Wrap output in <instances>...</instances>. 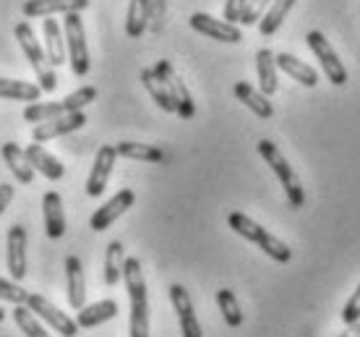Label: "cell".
Here are the masks:
<instances>
[{
    "label": "cell",
    "mask_w": 360,
    "mask_h": 337,
    "mask_svg": "<svg viewBox=\"0 0 360 337\" xmlns=\"http://www.w3.org/2000/svg\"><path fill=\"white\" fill-rule=\"evenodd\" d=\"M123 280L131 298V322H128L131 337H146L149 335V295H146L144 269L136 256L123 262Z\"/></svg>",
    "instance_id": "6da1fadb"
},
{
    "label": "cell",
    "mask_w": 360,
    "mask_h": 337,
    "mask_svg": "<svg viewBox=\"0 0 360 337\" xmlns=\"http://www.w3.org/2000/svg\"><path fill=\"white\" fill-rule=\"evenodd\" d=\"M227 225H230L238 236H243L245 241L256 243L264 254L271 256V259L279 262V265H288L290 259H292V248H290L285 241H279L277 236H271L269 230H264L259 222H253V220L248 217V215H243V212H233V215L227 217Z\"/></svg>",
    "instance_id": "7a4b0ae2"
},
{
    "label": "cell",
    "mask_w": 360,
    "mask_h": 337,
    "mask_svg": "<svg viewBox=\"0 0 360 337\" xmlns=\"http://www.w3.org/2000/svg\"><path fill=\"white\" fill-rule=\"evenodd\" d=\"M13 34H16L18 45H21V50H24V55H27V61L32 63V68H34L42 91H55V89H58V73H55V65L50 63L45 47L39 45L34 29L29 27L27 21H18L16 29H13Z\"/></svg>",
    "instance_id": "3957f363"
},
{
    "label": "cell",
    "mask_w": 360,
    "mask_h": 337,
    "mask_svg": "<svg viewBox=\"0 0 360 337\" xmlns=\"http://www.w3.org/2000/svg\"><path fill=\"white\" fill-rule=\"evenodd\" d=\"M259 155L266 160V165L271 167V173L279 178L282 189H285V196H288V201H290V207H292V210H300V207L306 204V191H303L300 178H297V173L292 170V165L285 160V155L279 152L277 144L269 141V139H262V141H259Z\"/></svg>",
    "instance_id": "277c9868"
},
{
    "label": "cell",
    "mask_w": 360,
    "mask_h": 337,
    "mask_svg": "<svg viewBox=\"0 0 360 337\" xmlns=\"http://www.w3.org/2000/svg\"><path fill=\"white\" fill-rule=\"evenodd\" d=\"M97 100V89L94 87H82L73 94H68L65 100L58 102H32L27 110H24V120L29 123H42V120L58 118V115H65V113H76V110H84L89 102Z\"/></svg>",
    "instance_id": "5b68a950"
},
{
    "label": "cell",
    "mask_w": 360,
    "mask_h": 337,
    "mask_svg": "<svg viewBox=\"0 0 360 337\" xmlns=\"http://www.w3.org/2000/svg\"><path fill=\"white\" fill-rule=\"evenodd\" d=\"M65 45H68V61H71L73 73L82 79L89 73V50H86V32H84V21L79 11L65 13L63 18Z\"/></svg>",
    "instance_id": "8992f818"
},
{
    "label": "cell",
    "mask_w": 360,
    "mask_h": 337,
    "mask_svg": "<svg viewBox=\"0 0 360 337\" xmlns=\"http://www.w3.org/2000/svg\"><path fill=\"white\" fill-rule=\"evenodd\" d=\"M306 42H308V47H311V53L316 55V61H319L326 79H329L334 87H345V84H347V68H345V63L340 61V55L334 53V47L329 45V39H326L321 32L314 29V32H308Z\"/></svg>",
    "instance_id": "52a82bcc"
},
{
    "label": "cell",
    "mask_w": 360,
    "mask_h": 337,
    "mask_svg": "<svg viewBox=\"0 0 360 337\" xmlns=\"http://www.w3.org/2000/svg\"><path fill=\"white\" fill-rule=\"evenodd\" d=\"M154 71H157V76L165 82V87H167V91H170L172 102H175V113H178L183 120H191L193 115H196V105H193V97H191L188 87H186V82L178 76V71L172 68L170 61H160V63L154 65Z\"/></svg>",
    "instance_id": "ba28073f"
},
{
    "label": "cell",
    "mask_w": 360,
    "mask_h": 337,
    "mask_svg": "<svg viewBox=\"0 0 360 337\" xmlns=\"http://www.w3.org/2000/svg\"><path fill=\"white\" fill-rule=\"evenodd\" d=\"M27 306L34 311L39 319H45L55 332H60V335H65V337L79 335V324H76L73 319H68L58 306H53V303L47 301L45 295H39V293H29Z\"/></svg>",
    "instance_id": "9c48e42d"
},
{
    "label": "cell",
    "mask_w": 360,
    "mask_h": 337,
    "mask_svg": "<svg viewBox=\"0 0 360 337\" xmlns=\"http://www.w3.org/2000/svg\"><path fill=\"white\" fill-rule=\"evenodd\" d=\"M84 123H86L84 110H76V113H65V115H58V118L42 120V123H37L34 131H32V141L45 144V141H50V139H58V136H65V134L79 131Z\"/></svg>",
    "instance_id": "30bf717a"
},
{
    "label": "cell",
    "mask_w": 360,
    "mask_h": 337,
    "mask_svg": "<svg viewBox=\"0 0 360 337\" xmlns=\"http://www.w3.org/2000/svg\"><path fill=\"white\" fill-rule=\"evenodd\" d=\"M191 27L196 29L198 34L209 37V39H217V42L238 45V42L243 39V32L238 29V24L219 21V18L209 16V13H193V16H191Z\"/></svg>",
    "instance_id": "8fae6325"
},
{
    "label": "cell",
    "mask_w": 360,
    "mask_h": 337,
    "mask_svg": "<svg viewBox=\"0 0 360 337\" xmlns=\"http://www.w3.org/2000/svg\"><path fill=\"white\" fill-rule=\"evenodd\" d=\"M134 201H136V193L131 191V189H120V191L112 196L110 201H105L102 207H99L94 215H91L89 220V225L91 230H97V233H102V230H108L112 222H115L120 215H126L131 207H134Z\"/></svg>",
    "instance_id": "7c38bea8"
},
{
    "label": "cell",
    "mask_w": 360,
    "mask_h": 337,
    "mask_svg": "<svg viewBox=\"0 0 360 337\" xmlns=\"http://www.w3.org/2000/svg\"><path fill=\"white\" fill-rule=\"evenodd\" d=\"M115 160H117L115 146H110V144L99 146L97 157H94V167H91L89 178H86V193H89L91 199L102 196V191L108 189V181H110V175H112Z\"/></svg>",
    "instance_id": "4fadbf2b"
},
{
    "label": "cell",
    "mask_w": 360,
    "mask_h": 337,
    "mask_svg": "<svg viewBox=\"0 0 360 337\" xmlns=\"http://www.w3.org/2000/svg\"><path fill=\"white\" fill-rule=\"evenodd\" d=\"M170 301H172V309L178 314V322H180V332L183 337H201V324L196 319V311H193V301H191L188 291L183 288V285H170Z\"/></svg>",
    "instance_id": "5bb4252c"
},
{
    "label": "cell",
    "mask_w": 360,
    "mask_h": 337,
    "mask_svg": "<svg viewBox=\"0 0 360 337\" xmlns=\"http://www.w3.org/2000/svg\"><path fill=\"white\" fill-rule=\"evenodd\" d=\"M8 272L13 280H24L27 274V230L21 225H13L8 230Z\"/></svg>",
    "instance_id": "9a60e30c"
},
{
    "label": "cell",
    "mask_w": 360,
    "mask_h": 337,
    "mask_svg": "<svg viewBox=\"0 0 360 337\" xmlns=\"http://www.w3.org/2000/svg\"><path fill=\"white\" fill-rule=\"evenodd\" d=\"M89 6V0H27L24 3V16L27 18H45L55 16V13H71V11H79Z\"/></svg>",
    "instance_id": "2e32d148"
},
{
    "label": "cell",
    "mask_w": 360,
    "mask_h": 337,
    "mask_svg": "<svg viewBox=\"0 0 360 337\" xmlns=\"http://www.w3.org/2000/svg\"><path fill=\"white\" fill-rule=\"evenodd\" d=\"M42 220H45V230L50 238H63L65 236V212L63 199L58 191H47L42 196Z\"/></svg>",
    "instance_id": "e0dca14e"
},
{
    "label": "cell",
    "mask_w": 360,
    "mask_h": 337,
    "mask_svg": "<svg viewBox=\"0 0 360 337\" xmlns=\"http://www.w3.org/2000/svg\"><path fill=\"white\" fill-rule=\"evenodd\" d=\"M65 288H68V303L71 309H84L86 301V285H84V267L79 256H68L65 259Z\"/></svg>",
    "instance_id": "ac0fdd59"
},
{
    "label": "cell",
    "mask_w": 360,
    "mask_h": 337,
    "mask_svg": "<svg viewBox=\"0 0 360 337\" xmlns=\"http://www.w3.org/2000/svg\"><path fill=\"white\" fill-rule=\"evenodd\" d=\"M274 61H277V68H282L290 79H295L297 84H303V87H308V89H314L316 84H319V71H316L314 65L303 63V61L295 58V55L277 53L274 55Z\"/></svg>",
    "instance_id": "d6986e66"
},
{
    "label": "cell",
    "mask_w": 360,
    "mask_h": 337,
    "mask_svg": "<svg viewBox=\"0 0 360 337\" xmlns=\"http://www.w3.org/2000/svg\"><path fill=\"white\" fill-rule=\"evenodd\" d=\"M235 97L243 102L245 108L251 110L256 118L269 120L271 115H274V108H271L269 97H266L262 89H253L248 82H238V84H235Z\"/></svg>",
    "instance_id": "ffe728a7"
},
{
    "label": "cell",
    "mask_w": 360,
    "mask_h": 337,
    "mask_svg": "<svg viewBox=\"0 0 360 337\" xmlns=\"http://www.w3.org/2000/svg\"><path fill=\"white\" fill-rule=\"evenodd\" d=\"M27 157H29V163H32V167H34V170H39L47 181H60V178L65 175L63 163H60L58 157L50 155L47 149H42V144H39V141H34V144L27 146Z\"/></svg>",
    "instance_id": "44dd1931"
},
{
    "label": "cell",
    "mask_w": 360,
    "mask_h": 337,
    "mask_svg": "<svg viewBox=\"0 0 360 337\" xmlns=\"http://www.w3.org/2000/svg\"><path fill=\"white\" fill-rule=\"evenodd\" d=\"M3 160H6L11 173L18 178V183L29 186V183L34 181V167L29 163L27 149H21L16 141H6V144H3Z\"/></svg>",
    "instance_id": "7402d4cb"
},
{
    "label": "cell",
    "mask_w": 360,
    "mask_h": 337,
    "mask_svg": "<svg viewBox=\"0 0 360 337\" xmlns=\"http://www.w3.org/2000/svg\"><path fill=\"white\" fill-rule=\"evenodd\" d=\"M256 73H259V89L271 97L277 91L279 82H277V61H274V53L269 47H262L256 53Z\"/></svg>",
    "instance_id": "603a6c76"
},
{
    "label": "cell",
    "mask_w": 360,
    "mask_h": 337,
    "mask_svg": "<svg viewBox=\"0 0 360 337\" xmlns=\"http://www.w3.org/2000/svg\"><path fill=\"white\" fill-rule=\"evenodd\" d=\"M42 32H45V53L50 58L53 65H63L65 63V39L60 34V24L55 18L45 16V24H42Z\"/></svg>",
    "instance_id": "cb8c5ba5"
},
{
    "label": "cell",
    "mask_w": 360,
    "mask_h": 337,
    "mask_svg": "<svg viewBox=\"0 0 360 337\" xmlns=\"http://www.w3.org/2000/svg\"><path fill=\"white\" fill-rule=\"evenodd\" d=\"M297 0H271L269 8H266V13L262 16V21H259V32H262L264 37H271L277 34L279 27L285 24V18H288V13L292 11V6H295Z\"/></svg>",
    "instance_id": "d4e9b609"
},
{
    "label": "cell",
    "mask_w": 360,
    "mask_h": 337,
    "mask_svg": "<svg viewBox=\"0 0 360 337\" xmlns=\"http://www.w3.org/2000/svg\"><path fill=\"white\" fill-rule=\"evenodd\" d=\"M117 314V303L112 301V298H108V301H99V303H91V306H84V309H79V317H76V324L84 329L89 327H97V324H102V322L112 319Z\"/></svg>",
    "instance_id": "484cf974"
},
{
    "label": "cell",
    "mask_w": 360,
    "mask_h": 337,
    "mask_svg": "<svg viewBox=\"0 0 360 337\" xmlns=\"http://www.w3.org/2000/svg\"><path fill=\"white\" fill-rule=\"evenodd\" d=\"M117 157L123 160H139V163H165V152L160 146L152 144H139V141H120L115 144Z\"/></svg>",
    "instance_id": "4316f807"
},
{
    "label": "cell",
    "mask_w": 360,
    "mask_h": 337,
    "mask_svg": "<svg viewBox=\"0 0 360 337\" xmlns=\"http://www.w3.org/2000/svg\"><path fill=\"white\" fill-rule=\"evenodd\" d=\"M42 94L39 84L13 82V79H0V100H18V102H37Z\"/></svg>",
    "instance_id": "83f0119b"
},
{
    "label": "cell",
    "mask_w": 360,
    "mask_h": 337,
    "mask_svg": "<svg viewBox=\"0 0 360 337\" xmlns=\"http://www.w3.org/2000/svg\"><path fill=\"white\" fill-rule=\"evenodd\" d=\"M149 29V0H131L126 16V34L139 39Z\"/></svg>",
    "instance_id": "f1b7e54d"
},
{
    "label": "cell",
    "mask_w": 360,
    "mask_h": 337,
    "mask_svg": "<svg viewBox=\"0 0 360 337\" xmlns=\"http://www.w3.org/2000/svg\"><path fill=\"white\" fill-rule=\"evenodd\" d=\"M141 82H144L146 91L152 94V100L157 102L165 113H175V102H172L170 91H167L165 82L157 76V71H154V68H144V71H141Z\"/></svg>",
    "instance_id": "f546056e"
},
{
    "label": "cell",
    "mask_w": 360,
    "mask_h": 337,
    "mask_svg": "<svg viewBox=\"0 0 360 337\" xmlns=\"http://www.w3.org/2000/svg\"><path fill=\"white\" fill-rule=\"evenodd\" d=\"M123 262H126V254H123V243L120 241H112L105 251V283L112 288L123 280Z\"/></svg>",
    "instance_id": "4dcf8cb0"
},
{
    "label": "cell",
    "mask_w": 360,
    "mask_h": 337,
    "mask_svg": "<svg viewBox=\"0 0 360 337\" xmlns=\"http://www.w3.org/2000/svg\"><path fill=\"white\" fill-rule=\"evenodd\" d=\"M13 322H16L21 332H27L29 337H45V327H42V322L37 317L34 311L29 309L27 303H16V309H13Z\"/></svg>",
    "instance_id": "1f68e13d"
},
{
    "label": "cell",
    "mask_w": 360,
    "mask_h": 337,
    "mask_svg": "<svg viewBox=\"0 0 360 337\" xmlns=\"http://www.w3.org/2000/svg\"><path fill=\"white\" fill-rule=\"evenodd\" d=\"M217 303H219V311L225 317L227 327H240L243 324V311H240V303H238L233 291L222 288V291L217 293Z\"/></svg>",
    "instance_id": "d6a6232c"
},
{
    "label": "cell",
    "mask_w": 360,
    "mask_h": 337,
    "mask_svg": "<svg viewBox=\"0 0 360 337\" xmlns=\"http://www.w3.org/2000/svg\"><path fill=\"white\" fill-rule=\"evenodd\" d=\"M269 3L271 0H248L243 16H240V24L243 27H256L262 21L264 13H266V8H269Z\"/></svg>",
    "instance_id": "836d02e7"
},
{
    "label": "cell",
    "mask_w": 360,
    "mask_h": 337,
    "mask_svg": "<svg viewBox=\"0 0 360 337\" xmlns=\"http://www.w3.org/2000/svg\"><path fill=\"white\" fill-rule=\"evenodd\" d=\"M29 293L16 283H11V280H3L0 277V301H8V303H27Z\"/></svg>",
    "instance_id": "e575fe53"
},
{
    "label": "cell",
    "mask_w": 360,
    "mask_h": 337,
    "mask_svg": "<svg viewBox=\"0 0 360 337\" xmlns=\"http://www.w3.org/2000/svg\"><path fill=\"white\" fill-rule=\"evenodd\" d=\"M165 13H167V0H149V29H152V34L162 32Z\"/></svg>",
    "instance_id": "d590c367"
},
{
    "label": "cell",
    "mask_w": 360,
    "mask_h": 337,
    "mask_svg": "<svg viewBox=\"0 0 360 337\" xmlns=\"http://www.w3.org/2000/svg\"><path fill=\"white\" fill-rule=\"evenodd\" d=\"M360 319V285H358V291L350 295V301L345 303V309H342V322L350 327V324H355V322Z\"/></svg>",
    "instance_id": "8d00e7d4"
},
{
    "label": "cell",
    "mask_w": 360,
    "mask_h": 337,
    "mask_svg": "<svg viewBox=\"0 0 360 337\" xmlns=\"http://www.w3.org/2000/svg\"><path fill=\"white\" fill-rule=\"evenodd\" d=\"M248 0H227L225 3V21L230 24H240V16H243Z\"/></svg>",
    "instance_id": "74e56055"
},
{
    "label": "cell",
    "mask_w": 360,
    "mask_h": 337,
    "mask_svg": "<svg viewBox=\"0 0 360 337\" xmlns=\"http://www.w3.org/2000/svg\"><path fill=\"white\" fill-rule=\"evenodd\" d=\"M11 201H13V186H8V183H0V215L6 212V207H8Z\"/></svg>",
    "instance_id": "f35d334b"
},
{
    "label": "cell",
    "mask_w": 360,
    "mask_h": 337,
    "mask_svg": "<svg viewBox=\"0 0 360 337\" xmlns=\"http://www.w3.org/2000/svg\"><path fill=\"white\" fill-rule=\"evenodd\" d=\"M350 332L352 335H360V319L355 322V324H350Z\"/></svg>",
    "instance_id": "ab89813d"
},
{
    "label": "cell",
    "mask_w": 360,
    "mask_h": 337,
    "mask_svg": "<svg viewBox=\"0 0 360 337\" xmlns=\"http://www.w3.org/2000/svg\"><path fill=\"white\" fill-rule=\"evenodd\" d=\"M3 319H6V311L0 309V322H3Z\"/></svg>",
    "instance_id": "60d3db41"
}]
</instances>
